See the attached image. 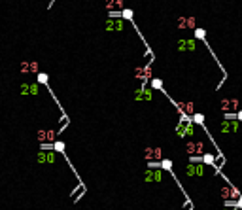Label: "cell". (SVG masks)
Here are the masks:
<instances>
[{"instance_id":"cell-11","label":"cell","mask_w":242,"mask_h":210,"mask_svg":"<svg viewBox=\"0 0 242 210\" xmlns=\"http://www.w3.org/2000/svg\"><path fill=\"white\" fill-rule=\"evenodd\" d=\"M180 108H184L185 112H193V104H184V106H180Z\"/></svg>"},{"instance_id":"cell-3","label":"cell","mask_w":242,"mask_h":210,"mask_svg":"<svg viewBox=\"0 0 242 210\" xmlns=\"http://www.w3.org/2000/svg\"><path fill=\"white\" fill-rule=\"evenodd\" d=\"M123 29V21H108L106 23V30H121Z\"/></svg>"},{"instance_id":"cell-1","label":"cell","mask_w":242,"mask_h":210,"mask_svg":"<svg viewBox=\"0 0 242 210\" xmlns=\"http://www.w3.org/2000/svg\"><path fill=\"white\" fill-rule=\"evenodd\" d=\"M144 157H146L148 161L151 159V163H153V159H161V148H148L146 152H144Z\"/></svg>"},{"instance_id":"cell-7","label":"cell","mask_w":242,"mask_h":210,"mask_svg":"<svg viewBox=\"0 0 242 210\" xmlns=\"http://www.w3.org/2000/svg\"><path fill=\"white\" fill-rule=\"evenodd\" d=\"M21 70H23V72H27V70L36 72V70H38V64H36V63H23V64H21Z\"/></svg>"},{"instance_id":"cell-12","label":"cell","mask_w":242,"mask_h":210,"mask_svg":"<svg viewBox=\"0 0 242 210\" xmlns=\"http://www.w3.org/2000/svg\"><path fill=\"white\" fill-rule=\"evenodd\" d=\"M131 15H133V13H131V10H125V12H123V17H127V19H131Z\"/></svg>"},{"instance_id":"cell-8","label":"cell","mask_w":242,"mask_h":210,"mask_svg":"<svg viewBox=\"0 0 242 210\" xmlns=\"http://www.w3.org/2000/svg\"><path fill=\"white\" fill-rule=\"evenodd\" d=\"M178 48H180V49H193V48H195V44H193L191 40H182V42L178 44Z\"/></svg>"},{"instance_id":"cell-4","label":"cell","mask_w":242,"mask_h":210,"mask_svg":"<svg viewBox=\"0 0 242 210\" xmlns=\"http://www.w3.org/2000/svg\"><path fill=\"white\" fill-rule=\"evenodd\" d=\"M202 148H204V146H202L201 142H193V144H187V152H189V153H201V152H202Z\"/></svg>"},{"instance_id":"cell-9","label":"cell","mask_w":242,"mask_h":210,"mask_svg":"<svg viewBox=\"0 0 242 210\" xmlns=\"http://www.w3.org/2000/svg\"><path fill=\"white\" fill-rule=\"evenodd\" d=\"M180 134H193V127L191 125H182L180 127Z\"/></svg>"},{"instance_id":"cell-6","label":"cell","mask_w":242,"mask_h":210,"mask_svg":"<svg viewBox=\"0 0 242 210\" xmlns=\"http://www.w3.org/2000/svg\"><path fill=\"white\" fill-rule=\"evenodd\" d=\"M236 106H238V102H236V100H223L221 110H223V112H227V110H235Z\"/></svg>"},{"instance_id":"cell-2","label":"cell","mask_w":242,"mask_h":210,"mask_svg":"<svg viewBox=\"0 0 242 210\" xmlns=\"http://www.w3.org/2000/svg\"><path fill=\"white\" fill-rule=\"evenodd\" d=\"M178 25H180V29H191V27H195V19L193 17H180L178 19Z\"/></svg>"},{"instance_id":"cell-5","label":"cell","mask_w":242,"mask_h":210,"mask_svg":"<svg viewBox=\"0 0 242 210\" xmlns=\"http://www.w3.org/2000/svg\"><path fill=\"white\" fill-rule=\"evenodd\" d=\"M123 6V0H106V8L110 12H114L115 8H121Z\"/></svg>"},{"instance_id":"cell-10","label":"cell","mask_w":242,"mask_h":210,"mask_svg":"<svg viewBox=\"0 0 242 210\" xmlns=\"http://www.w3.org/2000/svg\"><path fill=\"white\" fill-rule=\"evenodd\" d=\"M221 197H236V191H233L229 188H223L221 189Z\"/></svg>"}]
</instances>
